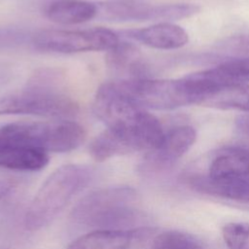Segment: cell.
Masks as SVG:
<instances>
[{
    "label": "cell",
    "instance_id": "6da1fadb",
    "mask_svg": "<svg viewBox=\"0 0 249 249\" xmlns=\"http://www.w3.org/2000/svg\"><path fill=\"white\" fill-rule=\"evenodd\" d=\"M93 112L113 136L120 156L157 149L165 131L159 119L131 100L116 81L102 84L93 99Z\"/></svg>",
    "mask_w": 249,
    "mask_h": 249
},
{
    "label": "cell",
    "instance_id": "5bb4252c",
    "mask_svg": "<svg viewBox=\"0 0 249 249\" xmlns=\"http://www.w3.org/2000/svg\"><path fill=\"white\" fill-rule=\"evenodd\" d=\"M140 50L128 42H119L107 51L105 57L107 66L113 73L123 76L120 80L146 78L144 76L145 63Z\"/></svg>",
    "mask_w": 249,
    "mask_h": 249
},
{
    "label": "cell",
    "instance_id": "d6986e66",
    "mask_svg": "<svg viewBox=\"0 0 249 249\" xmlns=\"http://www.w3.org/2000/svg\"><path fill=\"white\" fill-rule=\"evenodd\" d=\"M222 236L229 249H249V223H228L222 229Z\"/></svg>",
    "mask_w": 249,
    "mask_h": 249
},
{
    "label": "cell",
    "instance_id": "e0dca14e",
    "mask_svg": "<svg viewBox=\"0 0 249 249\" xmlns=\"http://www.w3.org/2000/svg\"><path fill=\"white\" fill-rule=\"evenodd\" d=\"M198 104L215 109L249 113V84L229 87L208 93Z\"/></svg>",
    "mask_w": 249,
    "mask_h": 249
},
{
    "label": "cell",
    "instance_id": "ffe728a7",
    "mask_svg": "<svg viewBox=\"0 0 249 249\" xmlns=\"http://www.w3.org/2000/svg\"><path fill=\"white\" fill-rule=\"evenodd\" d=\"M218 50L235 57L249 56V34L230 36L218 44Z\"/></svg>",
    "mask_w": 249,
    "mask_h": 249
},
{
    "label": "cell",
    "instance_id": "3957f363",
    "mask_svg": "<svg viewBox=\"0 0 249 249\" xmlns=\"http://www.w3.org/2000/svg\"><path fill=\"white\" fill-rule=\"evenodd\" d=\"M138 195L130 187H109L84 196L74 207L71 219L94 230H130L147 226L139 208Z\"/></svg>",
    "mask_w": 249,
    "mask_h": 249
},
{
    "label": "cell",
    "instance_id": "8992f818",
    "mask_svg": "<svg viewBox=\"0 0 249 249\" xmlns=\"http://www.w3.org/2000/svg\"><path fill=\"white\" fill-rule=\"evenodd\" d=\"M116 82L131 100L146 110H172L198 103L197 95L185 78H139Z\"/></svg>",
    "mask_w": 249,
    "mask_h": 249
},
{
    "label": "cell",
    "instance_id": "7c38bea8",
    "mask_svg": "<svg viewBox=\"0 0 249 249\" xmlns=\"http://www.w3.org/2000/svg\"><path fill=\"white\" fill-rule=\"evenodd\" d=\"M196 139V129L188 124L177 125L165 132L160 145L147 153L142 164L143 172L161 171L182 158Z\"/></svg>",
    "mask_w": 249,
    "mask_h": 249
},
{
    "label": "cell",
    "instance_id": "277c9868",
    "mask_svg": "<svg viewBox=\"0 0 249 249\" xmlns=\"http://www.w3.org/2000/svg\"><path fill=\"white\" fill-rule=\"evenodd\" d=\"M93 174V169L86 164L70 163L55 169L42 184L26 210V229L39 231L52 223L72 198L90 183Z\"/></svg>",
    "mask_w": 249,
    "mask_h": 249
},
{
    "label": "cell",
    "instance_id": "ac0fdd59",
    "mask_svg": "<svg viewBox=\"0 0 249 249\" xmlns=\"http://www.w3.org/2000/svg\"><path fill=\"white\" fill-rule=\"evenodd\" d=\"M150 249H204L202 245L190 234L168 231L159 233L151 242Z\"/></svg>",
    "mask_w": 249,
    "mask_h": 249
},
{
    "label": "cell",
    "instance_id": "7402d4cb",
    "mask_svg": "<svg viewBox=\"0 0 249 249\" xmlns=\"http://www.w3.org/2000/svg\"><path fill=\"white\" fill-rule=\"evenodd\" d=\"M27 34L17 28H0V50L12 49L20 46L26 41Z\"/></svg>",
    "mask_w": 249,
    "mask_h": 249
},
{
    "label": "cell",
    "instance_id": "52a82bcc",
    "mask_svg": "<svg viewBox=\"0 0 249 249\" xmlns=\"http://www.w3.org/2000/svg\"><path fill=\"white\" fill-rule=\"evenodd\" d=\"M119 42V36L114 31L103 27L47 29L36 32L30 38V43L35 49L55 53L109 51Z\"/></svg>",
    "mask_w": 249,
    "mask_h": 249
},
{
    "label": "cell",
    "instance_id": "4fadbf2b",
    "mask_svg": "<svg viewBox=\"0 0 249 249\" xmlns=\"http://www.w3.org/2000/svg\"><path fill=\"white\" fill-rule=\"evenodd\" d=\"M124 35L147 47L158 50H175L186 46L189 42L187 31L170 21L124 31Z\"/></svg>",
    "mask_w": 249,
    "mask_h": 249
},
{
    "label": "cell",
    "instance_id": "8fae6325",
    "mask_svg": "<svg viewBox=\"0 0 249 249\" xmlns=\"http://www.w3.org/2000/svg\"><path fill=\"white\" fill-rule=\"evenodd\" d=\"M249 178V149L232 146L220 150L210 160L206 173L192 174L188 184H226Z\"/></svg>",
    "mask_w": 249,
    "mask_h": 249
},
{
    "label": "cell",
    "instance_id": "5b68a950",
    "mask_svg": "<svg viewBox=\"0 0 249 249\" xmlns=\"http://www.w3.org/2000/svg\"><path fill=\"white\" fill-rule=\"evenodd\" d=\"M86 135L81 124L66 119L17 122L0 127V145H18L47 153H65L78 148L85 141Z\"/></svg>",
    "mask_w": 249,
    "mask_h": 249
},
{
    "label": "cell",
    "instance_id": "7a4b0ae2",
    "mask_svg": "<svg viewBox=\"0 0 249 249\" xmlns=\"http://www.w3.org/2000/svg\"><path fill=\"white\" fill-rule=\"evenodd\" d=\"M62 84V76L57 71L40 69L22 89L0 97V115L71 118L78 113L79 107Z\"/></svg>",
    "mask_w": 249,
    "mask_h": 249
},
{
    "label": "cell",
    "instance_id": "603a6c76",
    "mask_svg": "<svg viewBox=\"0 0 249 249\" xmlns=\"http://www.w3.org/2000/svg\"><path fill=\"white\" fill-rule=\"evenodd\" d=\"M234 124L238 131L249 137V113L237 115L234 119Z\"/></svg>",
    "mask_w": 249,
    "mask_h": 249
},
{
    "label": "cell",
    "instance_id": "9c48e42d",
    "mask_svg": "<svg viewBox=\"0 0 249 249\" xmlns=\"http://www.w3.org/2000/svg\"><path fill=\"white\" fill-rule=\"evenodd\" d=\"M184 78L198 96L199 103L208 93L247 84L249 82V56L230 58L215 67L192 73Z\"/></svg>",
    "mask_w": 249,
    "mask_h": 249
},
{
    "label": "cell",
    "instance_id": "9a60e30c",
    "mask_svg": "<svg viewBox=\"0 0 249 249\" xmlns=\"http://www.w3.org/2000/svg\"><path fill=\"white\" fill-rule=\"evenodd\" d=\"M44 14L56 23L79 24L96 18L98 6L83 0H54L46 5Z\"/></svg>",
    "mask_w": 249,
    "mask_h": 249
},
{
    "label": "cell",
    "instance_id": "30bf717a",
    "mask_svg": "<svg viewBox=\"0 0 249 249\" xmlns=\"http://www.w3.org/2000/svg\"><path fill=\"white\" fill-rule=\"evenodd\" d=\"M144 226L130 230H94L74 239L67 249H143L157 235Z\"/></svg>",
    "mask_w": 249,
    "mask_h": 249
},
{
    "label": "cell",
    "instance_id": "ba28073f",
    "mask_svg": "<svg viewBox=\"0 0 249 249\" xmlns=\"http://www.w3.org/2000/svg\"><path fill=\"white\" fill-rule=\"evenodd\" d=\"M97 17L113 21H170L196 15L200 7L193 3L149 4L135 1L98 3Z\"/></svg>",
    "mask_w": 249,
    "mask_h": 249
},
{
    "label": "cell",
    "instance_id": "44dd1931",
    "mask_svg": "<svg viewBox=\"0 0 249 249\" xmlns=\"http://www.w3.org/2000/svg\"><path fill=\"white\" fill-rule=\"evenodd\" d=\"M223 198L249 206V178L236 181L226 187Z\"/></svg>",
    "mask_w": 249,
    "mask_h": 249
},
{
    "label": "cell",
    "instance_id": "2e32d148",
    "mask_svg": "<svg viewBox=\"0 0 249 249\" xmlns=\"http://www.w3.org/2000/svg\"><path fill=\"white\" fill-rule=\"evenodd\" d=\"M49 155L42 150L18 146L0 145V167L18 171H37L49 163Z\"/></svg>",
    "mask_w": 249,
    "mask_h": 249
}]
</instances>
